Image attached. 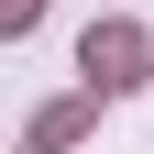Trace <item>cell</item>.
Returning <instances> with one entry per match:
<instances>
[{
    "label": "cell",
    "mask_w": 154,
    "mask_h": 154,
    "mask_svg": "<svg viewBox=\"0 0 154 154\" xmlns=\"http://www.w3.org/2000/svg\"><path fill=\"white\" fill-rule=\"evenodd\" d=\"M77 66H88V88H132V77H143V33L132 22H88Z\"/></svg>",
    "instance_id": "obj_1"
},
{
    "label": "cell",
    "mask_w": 154,
    "mask_h": 154,
    "mask_svg": "<svg viewBox=\"0 0 154 154\" xmlns=\"http://www.w3.org/2000/svg\"><path fill=\"white\" fill-rule=\"evenodd\" d=\"M33 11H44V0H0V33H22V22H33Z\"/></svg>",
    "instance_id": "obj_2"
}]
</instances>
